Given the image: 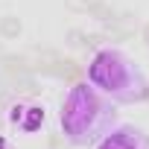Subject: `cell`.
Listing matches in <instances>:
<instances>
[{
  "label": "cell",
  "instance_id": "cell-1",
  "mask_svg": "<svg viewBox=\"0 0 149 149\" xmlns=\"http://www.w3.org/2000/svg\"><path fill=\"white\" fill-rule=\"evenodd\" d=\"M18 29H21V24H15V21H3V32H6V35H15Z\"/></svg>",
  "mask_w": 149,
  "mask_h": 149
},
{
  "label": "cell",
  "instance_id": "cell-2",
  "mask_svg": "<svg viewBox=\"0 0 149 149\" xmlns=\"http://www.w3.org/2000/svg\"><path fill=\"white\" fill-rule=\"evenodd\" d=\"M146 35H149V29H146Z\"/></svg>",
  "mask_w": 149,
  "mask_h": 149
}]
</instances>
